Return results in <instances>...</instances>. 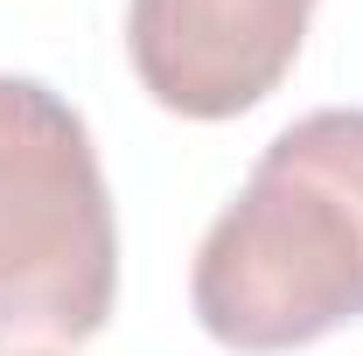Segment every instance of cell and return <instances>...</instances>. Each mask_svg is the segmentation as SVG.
<instances>
[{
	"mask_svg": "<svg viewBox=\"0 0 363 356\" xmlns=\"http://www.w3.org/2000/svg\"><path fill=\"white\" fill-rule=\"evenodd\" d=\"M196 321L245 356L301 350L363 321V112L294 119L203 230L189 272Z\"/></svg>",
	"mask_w": 363,
	"mask_h": 356,
	"instance_id": "obj_1",
	"label": "cell"
},
{
	"mask_svg": "<svg viewBox=\"0 0 363 356\" xmlns=\"http://www.w3.org/2000/svg\"><path fill=\"white\" fill-rule=\"evenodd\" d=\"M119 223L84 119L35 77L0 70V350L49 356L105 328Z\"/></svg>",
	"mask_w": 363,
	"mask_h": 356,
	"instance_id": "obj_2",
	"label": "cell"
},
{
	"mask_svg": "<svg viewBox=\"0 0 363 356\" xmlns=\"http://www.w3.org/2000/svg\"><path fill=\"white\" fill-rule=\"evenodd\" d=\"M308 21L315 0H126V49L154 105L238 119L279 91Z\"/></svg>",
	"mask_w": 363,
	"mask_h": 356,
	"instance_id": "obj_3",
	"label": "cell"
}]
</instances>
